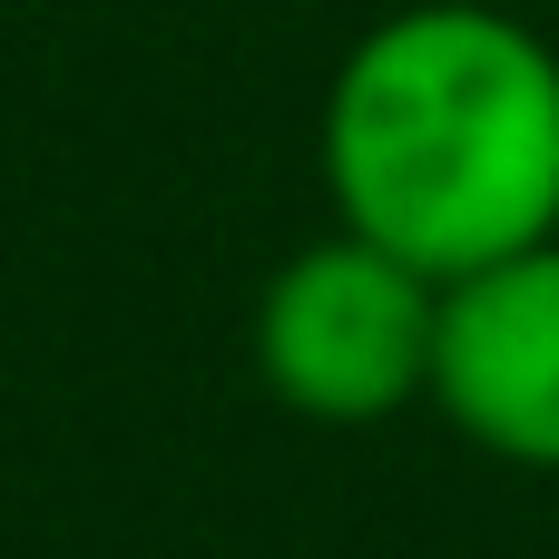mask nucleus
I'll return each instance as SVG.
<instances>
[{
	"instance_id": "obj_1",
	"label": "nucleus",
	"mask_w": 559,
	"mask_h": 559,
	"mask_svg": "<svg viewBox=\"0 0 559 559\" xmlns=\"http://www.w3.org/2000/svg\"><path fill=\"white\" fill-rule=\"evenodd\" d=\"M334 187L364 246L413 275L531 255L559 216V69L491 10L373 29L334 88Z\"/></svg>"
},
{
	"instance_id": "obj_2",
	"label": "nucleus",
	"mask_w": 559,
	"mask_h": 559,
	"mask_svg": "<svg viewBox=\"0 0 559 559\" xmlns=\"http://www.w3.org/2000/svg\"><path fill=\"white\" fill-rule=\"evenodd\" d=\"M432 324L442 305H423L413 265H393L383 246H314L265 295V364L285 403L324 423H373L432 364Z\"/></svg>"
},
{
	"instance_id": "obj_3",
	"label": "nucleus",
	"mask_w": 559,
	"mask_h": 559,
	"mask_svg": "<svg viewBox=\"0 0 559 559\" xmlns=\"http://www.w3.org/2000/svg\"><path fill=\"white\" fill-rule=\"evenodd\" d=\"M432 373L442 403L521 452V462H559V255H501L481 275H462V295L432 324Z\"/></svg>"
}]
</instances>
